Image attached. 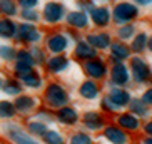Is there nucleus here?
Segmentation results:
<instances>
[{
    "label": "nucleus",
    "instance_id": "cd10ccee",
    "mask_svg": "<svg viewBox=\"0 0 152 144\" xmlns=\"http://www.w3.org/2000/svg\"><path fill=\"white\" fill-rule=\"evenodd\" d=\"M22 81L27 84V86L30 87H39V82H40V79H39V76H35L34 72H28V74H22Z\"/></svg>",
    "mask_w": 152,
    "mask_h": 144
},
{
    "label": "nucleus",
    "instance_id": "a19ab883",
    "mask_svg": "<svg viewBox=\"0 0 152 144\" xmlns=\"http://www.w3.org/2000/svg\"><path fill=\"white\" fill-rule=\"evenodd\" d=\"M139 4H142V5H147V4H151L152 0H137Z\"/></svg>",
    "mask_w": 152,
    "mask_h": 144
},
{
    "label": "nucleus",
    "instance_id": "6e6552de",
    "mask_svg": "<svg viewBox=\"0 0 152 144\" xmlns=\"http://www.w3.org/2000/svg\"><path fill=\"white\" fill-rule=\"evenodd\" d=\"M85 71H87V74H89V76L95 77V79L102 77L104 74H105V67H104V64L99 62V60L87 62V64H85Z\"/></svg>",
    "mask_w": 152,
    "mask_h": 144
},
{
    "label": "nucleus",
    "instance_id": "2eb2a0df",
    "mask_svg": "<svg viewBox=\"0 0 152 144\" xmlns=\"http://www.w3.org/2000/svg\"><path fill=\"white\" fill-rule=\"evenodd\" d=\"M109 97H110V99L114 101L119 107H121V106H124V104H127V102H129V99H130L129 94H127L125 90H122V89H114L110 92V96H109Z\"/></svg>",
    "mask_w": 152,
    "mask_h": 144
},
{
    "label": "nucleus",
    "instance_id": "412c9836",
    "mask_svg": "<svg viewBox=\"0 0 152 144\" xmlns=\"http://www.w3.org/2000/svg\"><path fill=\"white\" fill-rule=\"evenodd\" d=\"M32 107H34V99H30V97L22 96V97H17V101H15V109H17V111L27 112Z\"/></svg>",
    "mask_w": 152,
    "mask_h": 144
},
{
    "label": "nucleus",
    "instance_id": "58836bf2",
    "mask_svg": "<svg viewBox=\"0 0 152 144\" xmlns=\"http://www.w3.org/2000/svg\"><path fill=\"white\" fill-rule=\"evenodd\" d=\"M20 4H22L23 7H34V5L37 4V0H20Z\"/></svg>",
    "mask_w": 152,
    "mask_h": 144
},
{
    "label": "nucleus",
    "instance_id": "4be33fe9",
    "mask_svg": "<svg viewBox=\"0 0 152 144\" xmlns=\"http://www.w3.org/2000/svg\"><path fill=\"white\" fill-rule=\"evenodd\" d=\"M75 55H79V57H94L95 55V50L90 47V45H87L85 42H82V44L77 45V49H75Z\"/></svg>",
    "mask_w": 152,
    "mask_h": 144
},
{
    "label": "nucleus",
    "instance_id": "f704fd0d",
    "mask_svg": "<svg viewBox=\"0 0 152 144\" xmlns=\"http://www.w3.org/2000/svg\"><path fill=\"white\" fill-rule=\"evenodd\" d=\"M132 32H134V27L127 25V27H124V29H121V30H119V35H121L122 39H127V37L132 35Z\"/></svg>",
    "mask_w": 152,
    "mask_h": 144
},
{
    "label": "nucleus",
    "instance_id": "6ab92c4d",
    "mask_svg": "<svg viewBox=\"0 0 152 144\" xmlns=\"http://www.w3.org/2000/svg\"><path fill=\"white\" fill-rule=\"evenodd\" d=\"M67 22L70 25H75V27H84L85 24H87V17L82 12H72V14H69Z\"/></svg>",
    "mask_w": 152,
    "mask_h": 144
},
{
    "label": "nucleus",
    "instance_id": "f8f14e48",
    "mask_svg": "<svg viewBox=\"0 0 152 144\" xmlns=\"http://www.w3.org/2000/svg\"><path fill=\"white\" fill-rule=\"evenodd\" d=\"M87 40L90 42V45H95L99 49H105L110 42V39H109L107 34H90Z\"/></svg>",
    "mask_w": 152,
    "mask_h": 144
},
{
    "label": "nucleus",
    "instance_id": "2f4dec72",
    "mask_svg": "<svg viewBox=\"0 0 152 144\" xmlns=\"http://www.w3.org/2000/svg\"><path fill=\"white\" fill-rule=\"evenodd\" d=\"M144 104H145L144 101H132V111L140 114V116H147V109Z\"/></svg>",
    "mask_w": 152,
    "mask_h": 144
},
{
    "label": "nucleus",
    "instance_id": "423d86ee",
    "mask_svg": "<svg viewBox=\"0 0 152 144\" xmlns=\"http://www.w3.org/2000/svg\"><path fill=\"white\" fill-rule=\"evenodd\" d=\"M9 136L10 139L15 141L17 144H39L37 141H34L32 137H28L23 131H20L18 127H10L9 129Z\"/></svg>",
    "mask_w": 152,
    "mask_h": 144
},
{
    "label": "nucleus",
    "instance_id": "f03ea898",
    "mask_svg": "<svg viewBox=\"0 0 152 144\" xmlns=\"http://www.w3.org/2000/svg\"><path fill=\"white\" fill-rule=\"evenodd\" d=\"M114 15H115L117 22H127V20H130V18H134L137 15V9L130 4H121L115 7Z\"/></svg>",
    "mask_w": 152,
    "mask_h": 144
},
{
    "label": "nucleus",
    "instance_id": "7c9ffc66",
    "mask_svg": "<svg viewBox=\"0 0 152 144\" xmlns=\"http://www.w3.org/2000/svg\"><path fill=\"white\" fill-rule=\"evenodd\" d=\"M70 144H92V141H90V137H89L87 134H82V132H79V134H75V136L70 139Z\"/></svg>",
    "mask_w": 152,
    "mask_h": 144
},
{
    "label": "nucleus",
    "instance_id": "c756f323",
    "mask_svg": "<svg viewBox=\"0 0 152 144\" xmlns=\"http://www.w3.org/2000/svg\"><path fill=\"white\" fill-rule=\"evenodd\" d=\"M28 131L34 132V134H45L47 132V127H45L44 122H30V126H28Z\"/></svg>",
    "mask_w": 152,
    "mask_h": 144
},
{
    "label": "nucleus",
    "instance_id": "a211bd4d",
    "mask_svg": "<svg viewBox=\"0 0 152 144\" xmlns=\"http://www.w3.org/2000/svg\"><path fill=\"white\" fill-rule=\"evenodd\" d=\"M80 96H84L85 99H94L95 96H97V86H95L94 82H84L80 87Z\"/></svg>",
    "mask_w": 152,
    "mask_h": 144
},
{
    "label": "nucleus",
    "instance_id": "b1692460",
    "mask_svg": "<svg viewBox=\"0 0 152 144\" xmlns=\"http://www.w3.org/2000/svg\"><path fill=\"white\" fill-rule=\"evenodd\" d=\"M44 139L47 144H65L64 143V137L58 132H55V131H47L44 134Z\"/></svg>",
    "mask_w": 152,
    "mask_h": 144
},
{
    "label": "nucleus",
    "instance_id": "9d476101",
    "mask_svg": "<svg viewBox=\"0 0 152 144\" xmlns=\"http://www.w3.org/2000/svg\"><path fill=\"white\" fill-rule=\"evenodd\" d=\"M57 117L58 121L64 122V124H74L77 121V112L72 107H62L57 112Z\"/></svg>",
    "mask_w": 152,
    "mask_h": 144
},
{
    "label": "nucleus",
    "instance_id": "c9c22d12",
    "mask_svg": "<svg viewBox=\"0 0 152 144\" xmlns=\"http://www.w3.org/2000/svg\"><path fill=\"white\" fill-rule=\"evenodd\" d=\"M0 55H2V57L4 59H10L12 57V55H14V50L10 49V47H0Z\"/></svg>",
    "mask_w": 152,
    "mask_h": 144
},
{
    "label": "nucleus",
    "instance_id": "dca6fc26",
    "mask_svg": "<svg viewBox=\"0 0 152 144\" xmlns=\"http://www.w3.org/2000/svg\"><path fill=\"white\" fill-rule=\"evenodd\" d=\"M20 37L25 39V40H28V42H35V40H39L40 35H39V32L32 27V25H22L20 27Z\"/></svg>",
    "mask_w": 152,
    "mask_h": 144
},
{
    "label": "nucleus",
    "instance_id": "20e7f679",
    "mask_svg": "<svg viewBox=\"0 0 152 144\" xmlns=\"http://www.w3.org/2000/svg\"><path fill=\"white\" fill-rule=\"evenodd\" d=\"M32 64H34V59L30 57V54L28 52H25V50H22V52H18L17 55V72L22 76V74H28V72H32Z\"/></svg>",
    "mask_w": 152,
    "mask_h": 144
},
{
    "label": "nucleus",
    "instance_id": "473e14b6",
    "mask_svg": "<svg viewBox=\"0 0 152 144\" xmlns=\"http://www.w3.org/2000/svg\"><path fill=\"white\" fill-rule=\"evenodd\" d=\"M4 89H5V92H7V94H12V96H15V94H18V92H20V87H18L15 82H7Z\"/></svg>",
    "mask_w": 152,
    "mask_h": 144
},
{
    "label": "nucleus",
    "instance_id": "ddd939ff",
    "mask_svg": "<svg viewBox=\"0 0 152 144\" xmlns=\"http://www.w3.org/2000/svg\"><path fill=\"white\" fill-rule=\"evenodd\" d=\"M84 122H85V126L89 127V129H100L102 124H104L102 117L99 116V114H95V112H87L85 114Z\"/></svg>",
    "mask_w": 152,
    "mask_h": 144
},
{
    "label": "nucleus",
    "instance_id": "a878e982",
    "mask_svg": "<svg viewBox=\"0 0 152 144\" xmlns=\"http://www.w3.org/2000/svg\"><path fill=\"white\" fill-rule=\"evenodd\" d=\"M0 34L4 37H12L15 34V25L10 20H2L0 22Z\"/></svg>",
    "mask_w": 152,
    "mask_h": 144
},
{
    "label": "nucleus",
    "instance_id": "f257e3e1",
    "mask_svg": "<svg viewBox=\"0 0 152 144\" xmlns=\"http://www.w3.org/2000/svg\"><path fill=\"white\" fill-rule=\"evenodd\" d=\"M47 102H49L52 107H60V106H64V104L67 102V94H65V90L60 86H57V84L49 86V89H47Z\"/></svg>",
    "mask_w": 152,
    "mask_h": 144
},
{
    "label": "nucleus",
    "instance_id": "7ed1b4c3",
    "mask_svg": "<svg viewBox=\"0 0 152 144\" xmlns=\"http://www.w3.org/2000/svg\"><path fill=\"white\" fill-rule=\"evenodd\" d=\"M132 72H134V79L137 82H145L149 79V67L139 57L132 60Z\"/></svg>",
    "mask_w": 152,
    "mask_h": 144
},
{
    "label": "nucleus",
    "instance_id": "79ce46f5",
    "mask_svg": "<svg viewBox=\"0 0 152 144\" xmlns=\"http://www.w3.org/2000/svg\"><path fill=\"white\" fill-rule=\"evenodd\" d=\"M144 144H152V137H147V139L144 141Z\"/></svg>",
    "mask_w": 152,
    "mask_h": 144
},
{
    "label": "nucleus",
    "instance_id": "e433bc0d",
    "mask_svg": "<svg viewBox=\"0 0 152 144\" xmlns=\"http://www.w3.org/2000/svg\"><path fill=\"white\" fill-rule=\"evenodd\" d=\"M144 102L145 104H152V89L151 90H147V92H145V94H144Z\"/></svg>",
    "mask_w": 152,
    "mask_h": 144
},
{
    "label": "nucleus",
    "instance_id": "9b49d317",
    "mask_svg": "<svg viewBox=\"0 0 152 144\" xmlns=\"http://www.w3.org/2000/svg\"><path fill=\"white\" fill-rule=\"evenodd\" d=\"M67 47V39L64 35H54L49 39V49L52 50V52H62L64 49Z\"/></svg>",
    "mask_w": 152,
    "mask_h": 144
},
{
    "label": "nucleus",
    "instance_id": "37998d69",
    "mask_svg": "<svg viewBox=\"0 0 152 144\" xmlns=\"http://www.w3.org/2000/svg\"><path fill=\"white\" fill-rule=\"evenodd\" d=\"M147 45H149V49L152 50V37H151V39H149V44H147Z\"/></svg>",
    "mask_w": 152,
    "mask_h": 144
},
{
    "label": "nucleus",
    "instance_id": "bb28decb",
    "mask_svg": "<svg viewBox=\"0 0 152 144\" xmlns=\"http://www.w3.org/2000/svg\"><path fill=\"white\" fill-rule=\"evenodd\" d=\"M147 44H149L147 35H145V34H139V35L135 37V40H134V44H132V47H134L135 52H142V50L145 49V45H147Z\"/></svg>",
    "mask_w": 152,
    "mask_h": 144
},
{
    "label": "nucleus",
    "instance_id": "39448f33",
    "mask_svg": "<svg viewBox=\"0 0 152 144\" xmlns=\"http://www.w3.org/2000/svg\"><path fill=\"white\" fill-rule=\"evenodd\" d=\"M62 5L58 4H47L44 9V15L47 22H57L58 18L62 17Z\"/></svg>",
    "mask_w": 152,
    "mask_h": 144
},
{
    "label": "nucleus",
    "instance_id": "f3484780",
    "mask_svg": "<svg viewBox=\"0 0 152 144\" xmlns=\"http://www.w3.org/2000/svg\"><path fill=\"white\" fill-rule=\"evenodd\" d=\"M92 18L97 25H105L109 22V10L105 9H94L92 10Z\"/></svg>",
    "mask_w": 152,
    "mask_h": 144
},
{
    "label": "nucleus",
    "instance_id": "0eeeda50",
    "mask_svg": "<svg viewBox=\"0 0 152 144\" xmlns=\"http://www.w3.org/2000/svg\"><path fill=\"white\" fill-rule=\"evenodd\" d=\"M105 137L109 141H112L114 144H125V141H127V136L117 127H107L105 129Z\"/></svg>",
    "mask_w": 152,
    "mask_h": 144
},
{
    "label": "nucleus",
    "instance_id": "aec40b11",
    "mask_svg": "<svg viewBox=\"0 0 152 144\" xmlns=\"http://www.w3.org/2000/svg\"><path fill=\"white\" fill-rule=\"evenodd\" d=\"M117 121H119V124H121L122 127H125V129H137L139 127L137 119H135L134 116H129V114H122Z\"/></svg>",
    "mask_w": 152,
    "mask_h": 144
},
{
    "label": "nucleus",
    "instance_id": "393cba45",
    "mask_svg": "<svg viewBox=\"0 0 152 144\" xmlns=\"http://www.w3.org/2000/svg\"><path fill=\"white\" fill-rule=\"evenodd\" d=\"M15 114V104H10L7 101L0 102V117H12Z\"/></svg>",
    "mask_w": 152,
    "mask_h": 144
},
{
    "label": "nucleus",
    "instance_id": "1a4fd4ad",
    "mask_svg": "<svg viewBox=\"0 0 152 144\" xmlns=\"http://www.w3.org/2000/svg\"><path fill=\"white\" fill-rule=\"evenodd\" d=\"M127 79H129L127 69H125L122 64H117L115 67L112 69V82H114V84H125Z\"/></svg>",
    "mask_w": 152,
    "mask_h": 144
},
{
    "label": "nucleus",
    "instance_id": "4468645a",
    "mask_svg": "<svg viewBox=\"0 0 152 144\" xmlns=\"http://www.w3.org/2000/svg\"><path fill=\"white\" fill-rule=\"evenodd\" d=\"M69 65V60L62 55H55L54 59H50L49 60V69L52 72H60L62 69H65Z\"/></svg>",
    "mask_w": 152,
    "mask_h": 144
},
{
    "label": "nucleus",
    "instance_id": "c85d7f7f",
    "mask_svg": "<svg viewBox=\"0 0 152 144\" xmlns=\"http://www.w3.org/2000/svg\"><path fill=\"white\" fill-rule=\"evenodd\" d=\"M0 10L7 15H14L15 14V4L12 0H0Z\"/></svg>",
    "mask_w": 152,
    "mask_h": 144
},
{
    "label": "nucleus",
    "instance_id": "72a5a7b5",
    "mask_svg": "<svg viewBox=\"0 0 152 144\" xmlns=\"http://www.w3.org/2000/svg\"><path fill=\"white\" fill-rule=\"evenodd\" d=\"M102 106H104L105 109H107V111H117V109H119V106H117V104L114 102V101H112L110 97L104 101V102H102Z\"/></svg>",
    "mask_w": 152,
    "mask_h": 144
},
{
    "label": "nucleus",
    "instance_id": "5701e85b",
    "mask_svg": "<svg viewBox=\"0 0 152 144\" xmlns=\"http://www.w3.org/2000/svg\"><path fill=\"white\" fill-rule=\"evenodd\" d=\"M112 57L114 59H125L129 57V49L122 44H114L112 45Z\"/></svg>",
    "mask_w": 152,
    "mask_h": 144
},
{
    "label": "nucleus",
    "instance_id": "4c0bfd02",
    "mask_svg": "<svg viewBox=\"0 0 152 144\" xmlns=\"http://www.w3.org/2000/svg\"><path fill=\"white\" fill-rule=\"evenodd\" d=\"M23 17H25V18H30V20H35V18H37V14H35V12H30V10H25V12H23Z\"/></svg>",
    "mask_w": 152,
    "mask_h": 144
},
{
    "label": "nucleus",
    "instance_id": "ea45409f",
    "mask_svg": "<svg viewBox=\"0 0 152 144\" xmlns=\"http://www.w3.org/2000/svg\"><path fill=\"white\" fill-rule=\"evenodd\" d=\"M145 132H149V134L152 136V122H147V124H145Z\"/></svg>",
    "mask_w": 152,
    "mask_h": 144
}]
</instances>
